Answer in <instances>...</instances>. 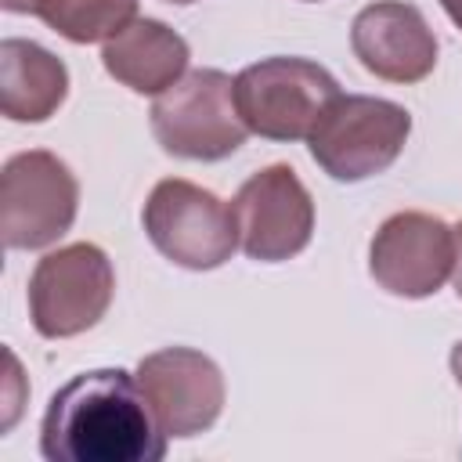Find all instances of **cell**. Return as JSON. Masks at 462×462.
<instances>
[{
	"label": "cell",
	"mask_w": 462,
	"mask_h": 462,
	"mask_svg": "<svg viewBox=\"0 0 462 462\" xmlns=\"http://www.w3.org/2000/svg\"><path fill=\"white\" fill-rule=\"evenodd\" d=\"M166 440L126 368L72 375L40 422V451L51 462H159Z\"/></svg>",
	"instance_id": "cell-1"
},
{
	"label": "cell",
	"mask_w": 462,
	"mask_h": 462,
	"mask_svg": "<svg viewBox=\"0 0 462 462\" xmlns=\"http://www.w3.org/2000/svg\"><path fill=\"white\" fill-rule=\"evenodd\" d=\"M152 134L166 155L220 162L245 144L249 126L235 105V79L220 69H191L155 94L148 112Z\"/></svg>",
	"instance_id": "cell-2"
},
{
	"label": "cell",
	"mask_w": 462,
	"mask_h": 462,
	"mask_svg": "<svg viewBox=\"0 0 462 462\" xmlns=\"http://www.w3.org/2000/svg\"><path fill=\"white\" fill-rule=\"evenodd\" d=\"M411 116L404 105L372 94H339L314 123L307 148L310 159L343 184L386 173L404 152Z\"/></svg>",
	"instance_id": "cell-3"
},
{
	"label": "cell",
	"mask_w": 462,
	"mask_h": 462,
	"mask_svg": "<svg viewBox=\"0 0 462 462\" xmlns=\"http://www.w3.org/2000/svg\"><path fill=\"white\" fill-rule=\"evenodd\" d=\"M339 97V83L310 58H260L235 76L242 123L267 141L310 137L321 112Z\"/></svg>",
	"instance_id": "cell-4"
},
{
	"label": "cell",
	"mask_w": 462,
	"mask_h": 462,
	"mask_svg": "<svg viewBox=\"0 0 462 462\" xmlns=\"http://www.w3.org/2000/svg\"><path fill=\"white\" fill-rule=\"evenodd\" d=\"M148 242L177 267L217 271L238 249V224L224 199L184 177H166L141 209Z\"/></svg>",
	"instance_id": "cell-5"
},
{
	"label": "cell",
	"mask_w": 462,
	"mask_h": 462,
	"mask_svg": "<svg viewBox=\"0 0 462 462\" xmlns=\"http://www.w3.org/2000/svg\"><path fill=\"white\" fill-rule=\"evenodd\" d=\"M116 292V271L101 245L72 242L43 260L29 274V318L43 339H72L94 328Z\"/></svg>",
	"instance_id": "cell-6"
},
{
	"label": "cell",
	"mask_w": 462,
	"mask_h": 462,
	"mask_svg": "<svg viewBox=\"0 0 462 462\" xmlns=\"http://www.w3.org/2000/svg\"><path fill=\"white\" fill-rule=\"evenodd\" d=\"M79 180L65 159L32 148L0 170V231L7 249H47L76 220Z\"/></svg>",
	"instance_id": "cell-7"
},
{
	"label": "cell",
	"mask_w": 462,
	"mask_h": 462,
	"mask_svg": "<svg viewBox=\"0 0 462 462\" xmlns=\"http://www.w3.org/2000/svg\"><path fill=\"white\" fill-rule=\"evenodd\" d=\"M238 245L249 260L282 263L310 245L314 199L292 166L271 162L256 170L231 199Z\"/></svg>",
	"instance_id": "cell-8"
},
{
	"label": "cell",
	"mask_w": 462,
	"mask_h": 462,
	"mask_svg": "<svg viewBox=\"0 0 462 462\" xmlns=\"http://www.w3.org/2000/svg\"><path fill=\"white\" fill-rule=\"evenodd\" d=\"M455 271V227L433 213L404 209L379 224L368 245V274L379 289L426 300Z\"/></svg>",
	"instance_id": "cell-9"
},
{
	"label": "cell",
	"mask_w": 462,
	"mask_h": 462,
	"mask_svg": "<svg viewBox=\"0 0 462 462\" xmlns=\"http://www.w3.org/2000/svg\"><path fill=\"white\" fill-rule=\"evenodd\" d=\"M137 386L170 440L206 433L224 411V375L213 357L191 346H166L137 365Z\"/></svg>",
	"instance_id": "cell-10"
},
{
	"label": "cell",
	"mask_w": 462,
	"mask_h": 462,
	"mask_svg": "<svg viewBox=\"0 0 462 462\" xmlns=\"http://www.w3.org/2000/svg\"><path fill=\"white\" fill-rule=\"evenodd\" d=\"M354 58L386 83H419L437 69V36L422 11L404 0H375L354 14Z\"/></svg>",
	"instance_id": "cell-11"
},
{
	"label": "cell",
	"mask_w": 462,
	"mask_h": 462,
	"mask_svg": "<svg viewBox=\"0 0 462 462\" xmlns=\"http://www.w3.org/2000/svg\"><path fill=\"white\" fill-rule=\"evenodd\" d=\"M188 40L159 18H134L101 47L105 72L134 94H162L188 72Z\"/></svg>",
	"instance_id": "cell-12"
},
{
	"label": "cell",
	"mask_w": 462,
	"mask_h": 462,
	"mask_svg": "<svg viewBox=\"0 0 462 462\" xmlns=\"http://www.w3.org/2000/svg\"><path fill=\"white\" fill-rule=\"evenodd\" d=\"M69 97V69L47 47L7 36L0 43V112L11 123H47Z\"/></svg>",
	"instance_id": "cell-13"
},
{
	"label": "cell",
	"mask_w": 462,
	"mask_h": 462,
	"mask_svg": "<svg viewBox=\"0 0 462 462\" xmlns=\"http://www.w3.org/2000/svg\"><path fill=\"white\" fill-rule=\"evenodd\" d=\"M36 18L69 43H105L137 18V0H40Z\"/></svg>",
	"instance_id": "cell-14"
},
{
	"label": "cell",
	"mask_w": 462,
	"mask_h": 462,
	"mask_svg": "<svg viewBox=\"0 0 462 462\" xmlns=\"http://www.w3.org/2000/svg\"><path fill=\"white\" fill-rule=\"evenodd\" d=\"M451 278H455V292L462 300V220L455 224V271H451Z\"/></svg>",
	"instance_id": "cell-15"
},
{
	"label": "cell",
	"mask_w": 462,
	"mask_h": 462,
	"mask_svg": "<svg viewBox=\"0 0 462 462\" xmlns=\"http://www.w3.org/2000/svg\"><path fill=\"white\" fill-rule=\"evenodd\" d=\"M36 4L40 0H0V7L11 14H36Z\"/></svg>",
	"instance_id": "cell-16"
},
{
	"label": "cell",
	"mask_w": 462,
	"mask_h": 462,
	"mask_svg": "<svg viewBox=\"0 0 462 462\" xmlns=\"http://www.w3.org/2000/svg\"><path fill=\"white\" fill-rule=\"evenodd\" d=\"M451 375H455V383L462 386V339L451 346Z\"/></svg>",
	"instance_id": "cell-17"
},
{
	"label": "cell",
	"mask_w": 462,
	"mask_h": 462,
	"mask_svg": "<svg viewBox=\"0 0 462 462\" xmlns=\"http://www.w3.org/2000/svg\"><path fill=\"white\" fill-rule=\"evenodd\" d=\"M440 7H444V14L462 29V0H440Z\"/></svg>",
	"instance_id": "cell-18"
},
{
	"label": "cell",
	"mask_w": 462,
	"mask_h": 462,
	"mask_svg": "<svg viewBox=\"0 0 462 462\" xmlns=\"http://www.w3.org/2000/svg\"><path fill=\"white\" fill-rule=\"evenodd\" d=\"M166 4H180L184 7V4H195V0H166Z\"/></svg>",
	"instance_id": "cell-19"
},
{
	"label": "cell",
	"mask_w": 462,
	"mask_h": 462,
	"mask_svg": "<svg viewBox=\"0 0 462 462\" xmlns=\"http://www.w3.org/2000/svg\"><path fill=\"white\" fill-rule=\"evenodd\" d=\"M307 4H314V0H307Z\"/></svg>",
	"instance_id": "cell-20"
}]
</instances>
